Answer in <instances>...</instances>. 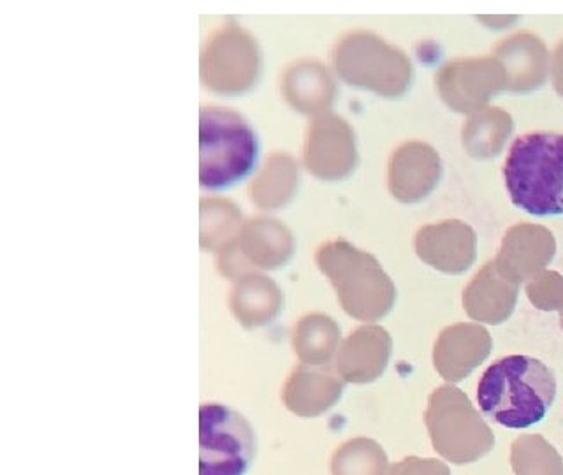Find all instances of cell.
I'll return each instance as SVG.
<instances>
[{
	"instance_id": "cell-29",
	"label": "cell",
	"mask_w": 563,
	"mask_h": 475,
	"mask_svg": "<svg viewBox=\"0 0 563 475\" xmlns=\"http://www.w3.org/2000/svg\"><path fill=\"white\" fill-rule=\"evenodd\" d=\"M387 475H451V468L437 457L407 456L393 463Z\"/></svg>"
},
{
	"instance_id": "cell-11",
	"label": "cell",
	"mask_w": 563,
	"mask_h": 475,
	"mask_svg": "<svg viewBox=\"0 0 563 475\" xmlns=\"http://www.w3.org/2000/svg\"><path fill=\"white\" fill-rule=\"evenodd\" d=\"M444 176V163L424 141H407L387 164V187L396 201L413 205L430 198Z\"/></svg>"
},
{
	"instance_id": "cell-14",
	"label": "cell",
	"mask_w": 563,
	"mask_h": 475,
	"mask_svg": "<svg viewBox=\"0 0 563 475\" xmlns=\"http://www.w3.org/2000/svg\"><path fill=\"white\" fill-rule=\"evenodd\" d=\"M556 251L559 246L550 229L521 222L507 229L500 251L493 261L507 278L521 286L548 269Z\"/></svg>"
},
{
	"instance_id": "cell-15",
	"label": "cell",
	"mask_w": 563,
	"mask_h": 475,
	"mask_svg": "<svg viewBox=\"0 0 563 475\" xmlns=\"http://www.w3.org/2000/svg\"><path fill=\"white\" fill-rule=\"evenodd\" d=\"M393 356L389 331L363 324L342 340L333 366L345 384H372L383 377Z\"/></svg>"
},
{
	"instance_id": "cell-21",
	"label": "cell",
	"mask_w": 563,
	"mask_h": 475,
	"mask_svg": "<svg viewBox=\"0 0 563 475\" xmlns=\"http://www.w3.org/2000/svg\"><path fill=\"white\" fill-rule=\"evenodd\" d=\"M238 245L255 269L280 268L295 254V236L289 228L266 217L245 222Z\"/></svg>"
},
{
	"instance_id": "cell-4",
	"label": "cell",
	"mask_w": 563,
	"mask_h": 475,
	"mask_svg": "<svg viewBox=\"0 0 563 475\" xmlns=\"http://www.w3.org/2000/svg\"><path fill=\"white\" fill-rule=\"evenodd\" d=\"M260 141L251 123L228 108H202L199 113V184L228 189L254 169Z\"/></svg>"
},
{
	"instance_id": "cell-7",
	"label": "cell",
	"mask_w": 563,
	"mask_h": 475,
	"mask_svg": "<svg viewBox=\"0 0 563 475\" xmlns=\"http://www.w3.org/2000/svg\"><path fill=\"white\" fill-rule=\"evenodd\" d=\"M257 437L245 416L222 404L199 407V475H246Z\"/></svg>"
},
{
	"instance_id": "cell-17",
	"label": "cell",
	"mask_w": 563,
	"mask_h": 475,
	"mask_svg": "<svg viewBox=\"0 0 563 475\" xmlns=\"http://www.w3.org/2000/svg\"><path fill=\"white\" fill-rule=\"evenodd\" d=\"M345 383L333 365L296 366L287 377L282 400L289 412L301 419H316L342 400Z\"/></svg>"
},
{
	"instance_id": "cell-18",
	"label": "cell",
	"mask_w": 563,
	"mask_h": 475,
	"mask_svg": "<svg viewBox=\"0 0 563 475\" xmlns=\"http://www.w3.org/2000/svg\"><path fill=\"white\" fill-rule=\"evenodd\" d=\"M519 284L507 278L495 261L484 264L465 289L462 303L466 316L477 324L500 325L515 313Z\"/></svg>"
},
{
	"instance_id": "cell-28",
	"label": "cell",
	"mask_w": 563,
	"mask_h": 475,
	"mask_svg": "<svg viewBox=\"0 0 563 475\" xmlns=\"http://www.w3.org/2000/svg\"><path fill=\"white\" fill-rule=\"evenodd\" d=\"M527 298L537 310L542 312H560L563 307L562 273L544 269L532 280L525 284Z\"/></svg>"
},
{
	"instance_id": "cell-3",
	"label": "cell",
	"mask_w": 563,
	"mask_h": 475,
	"mask_svg": "<svg viewBox=\"0 0 563 475\" xmlns=\"http://www.w3.org/2000/svg\"><path fill=\"white\" fill-rule=\"evenodd\" d=\"M317 268L331 281L340 307L356 321L375 324L395 308V281L377 257L352 243L333 240L316 252Z\"/></svg>"
},
{
	"instance_id": "cell-5",
	"label": "cell",
	"mask_w": 563,
	"mask_h": 475,
	"mask_svg": "<svg viewBox=\"0 0 563 475\" xmlns=\"http://www.w3.org/2000/svg\"><path fill=\"white\" fill-rule=\"evenodd\" d=\"M331 64L342 81L384 99H400L412 87L410 58L374 32L342 35L331 52Z\"/></svg>"
},
{
	"instance_id": "cell-19",
	"label": "cell",
	"mask_w": 563,
	"mask_h": 475,
	"mask_svg": "<svg viewBox=\"0 0 563 475\" xmlns=\"http://www.w3.org/2000/svg\"><path fill=\"white\" fill-rule=\"evenodd\" d=\"M284 301L277 281L257 272L234 281L229 295V308L245 330L272 324L284 310Z\"/></svg>"
},
{
	"instance_id": "cell-13",
	"label": "cell",
	"mask_w": 563,
	"mask_h": 475,
	"mask_svg": "<svg viewBox=\"0 0 563 475\" xmlns=\"http://www.w3.org/2000/svg\"><path fill=\"white\" fill-rule=\"evenodd\" d=\"M493 351L489 331L477 322H456L440 331L433 345V366L448 384L471 377Z\"/></svg>"
},
{
	"instance_id": "cell-12",
	"label": "cell",
	"mask_w": 563,
	"mask_h": 475,
	"mask_svg": "<svg viewBox=\"0 0 563 475\" xmlns=\"http://www.w3.org/2000/svg\"><path fill=\"white\" fill-rule=\"evenodd\" d=\"M413 251L430 268L462 275L477 259V233L463 220H442L419 229L413 236Z\"/></svg>"
},
{
	"instance_id": "cell-22",
	"label": "cell",
	"mask_w": 563,
	"mask_h": 475,
	"mask_svg": "<svg viewBox=\"0 0 563 475\" xmlns=\"http://www.w3.org/2000/svg\"><path fill=\"white\" fill-rule=\"evenodd\" d=\"M342 340V328L333 317L312 312L296 322L290 342L303 365L328 366L333 365Z\"/></svg>"
},
{
	"instance_id": "cell-2",
	"label": "cell",
	"mask_w": 563,
	"mask_h": 475,
	"mask_svg": "<svg viewBox=\"0 0 563 475\" xmlns=\"http://www.w3.org/2000/svg\"><path fill=\"white\" fill-rule=\"evenodd\" d=\"M501 175L518 210L533 217L563 216V134L537 131L516 137Z\"/></svg>"
},
{
	"instance_id": "cell-16",
	"label": "cell",
	"mask_w": 563,
	"mask_h": 475,
	"mask_svg": "<svg viewBox=\"0 0 563 475\" xmlns=\"http://www.w3.org/2000/svg\"><path fill=\"white\" fill-rule=\"evenodd\" d=\"M492 57L497 58L506 73V92L515 96L536 92L544 87L550 76L551 55L539 35L518 32L493 48Z\"/></svg>"
},
{
	"instance_id": "cell-31",
	"label": "cell",
	"mask_w": 563,
	"mask_h": 475,
	"mask_svg": "<svg viewBox=\"0 0 563 475\" xmlns=\"http://www.w3.org/2000/svg\"><path fill=\"white\" fill-rule=\"evenodd\" d=\"M551 85L554 92L559 93L563 99V40L556 44L553 55H551Z\"/></svg>"
},
{
	"instance_id": "cell-32",
	"label": "cell",
	"mask_w": 563,
	"mask_h": 475,
	"mask_svg": "<svg viewBox=\"0 0 563 475\" xmlns=\"http://www.w3.org/2000/svg\"><path fill=\"white\" fill-rule=\"evenodd\" d=\"M560 325H562V330H563V307H562V310H560Z\"/></svg>"
},
{
	"instance_id": "cell-10",
	"label": "cell",
	"mask_w": 563,
	"mask_h": 475,
	"mask_svg": "<svg viewBox=\"0 0 563 475\" xmlns=\"http://www.w3.org/2000/svg\"><path fill=\"white\" fill-rule=\"evenodd\" d=\"M303 163L319 180H345L356 172L360 152L351 123L330 111L316 117L305 134Z\"/></svg>"
},
{
	"instance_id": "cell-1",
	"label": "cell",
	"mask_w": 563,
	"mask_h": 475,
	"mask_svg": "<svg viewBox=\"0 0 563 475\" xmlns=\"http://www.w3.org/2000/svg\"><path fill=\"white\" fill-rule=\"evenodd\" d=\"M554 398L553 372L542 361L519 354L492 363L477 384V405L484 418L512 430L541 422Z\"/></svg>"
},
{
	"instance_id": "cell-20",
	"label": "cell",
	"mask_w": 563,
	"mask_h": 475,
	"mask_svg": "<svg viewBox=\"0 0 563 475\" xmlns=\"http://www.w3.org/2000/svg\"><path fill=\"white\" fill-rule=\"evenodd\" d=\"M282 93L296 111L305 114L328 113L336 84L328 67L319 60H299L282 76Z\"/></svg>"
},
{
	"instance_id": "cell-30",
	"label": "cell",
	"mask_w": 563,
	"mask_h": 475,
	"mask_svg": "<svg viewBox=\"0 0 563 475\" xmlns=\"http://www.w3.org/2000/svg\"><path fill=\"white\" fill-rule=\"evenodd\" d=\"M217 254H219V257H217L219 272L222 273V277L229 278V280L238 281L240 278L255 273L254 266L249 263L242 248L238 245V240L222 248V251L217 252Z\"/></svg>"
},
{
	"instance_id": "cell-6",
	"label": "cell",
	"mask_w": 563,
	"mask_h": 475,
	"mask_svg": "<svg viewBox=\"0 0 563 475\" xmlns=\"http://www.w3.org/2000/svg\"><path fill=\"white\" fill-rule=\"evenodd\" d=\"M422 419L431 445L444 462L471 465L495 448V433L483 412L454 384H444L431 393Z\"/></svg>"
},
{
	"instance_id": "cell-24",
	"label": "cell",
	"mask_w": 563,
	"mask_h": 475,
	"mask_svg": "<svg viewBox=\"0 0 563 475\" xmlns=\"http://www.w3.org/2000/svg\"><path fill=\"white\" fill-rule=\"evenodd\" d=\"M515 132V120L501 108H484L466 117L463 123L462 143L466 155L477 161L497 157L506 148Z\"/></svg>"
},
{
	"instance_id": "cell-25",
	"label": "cell",
	"mask_w": 563,
	"mask_h": 475,
	"mask_svg": "<svg viewBox=\"0 0 563 475\" xmlns=\"http://www.w3.org/2000/svg\"><path fill=\"white\" fill-rule=\"evenodd\" d=\"M199 213H201L199 242L205 251L220 252L236 242L245 224L242 211L228 199L202 198Z\"/></svg>"
},
{
	"instance_id": "cell-27",
	"label": "cell",
	"mask_w": 563,
	"mask_h": 475,
	"mask_svg": "<svg viewBox=\"0 0 563 475\" xmlns=\"http://www.w3.org/2000/svg\"><path fill=\"white\" fill-rule=\"evenodd\" d=\"M515 475H563V457L554 445L537 433L519 435L510 445Z\"/></svg>"
},
{
	"instance_id": "cell-9",
	"label": "cell",
	"mask_w": 563,
	"mask_h": 475,
	"mask_svg": "<svg viewBox=\"0 0 563 475\" xmlns=\"http://www.w3.org/2000/svg\"><path fill=\"white\" fill-rule=\"evenodd\" d=\"M435 87L449 110L471 117L488 108L495 97L506 92L507 78L497 58L492 55L454 58L437 70Z\"/></svg>"
},
{
	"instance_id": "cell-26",
	"label": "cell",
	"mask_w": 563,
	"mask_h": 475,
	"mask_svg": "<svg viewBox=\"0 0 563 475\" xmlns=\"http://www.w3.org/2000/svg\"><path fill=\"white\" fill-rule=\"evenodd\" d=\"M389 457L377 440L354 437L334 449L331 475H387Z\"/></svg>"
},
{
	"instance_id": "cell-8",
	"label": "cell",
	"mask_w": 563,
	"mask_h": 475,
	"mask_svg": "<svg viewBox=\"0 0 563 475\" xmlns=\"http://www.w3.org/2000/svg\"><path fill=\"white\" fill-rule=\"evenodd\" d=\"M263 55L251 32L225 23L205 43L199 60L202 84L211 92L240 96L257 84Z\"/></svg>"
},
{
	"instance_id": "cell-23",
	"label": "cell",
	"mask_w": 563,
	"mask_h": 475,
	"mask_svg": "<svg viewBox=\"0 0 563 475\" xmlns=\"http://www.w3.org/2000/svg\"><path fill=\"white\" fill-rule=\"evenodd\" d=\"M298 185V161L286 152H275L252 178L249 196L263 210H277L295 198Z\"/></svg>"
}]
</instances>
